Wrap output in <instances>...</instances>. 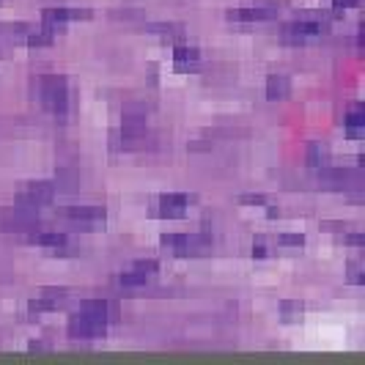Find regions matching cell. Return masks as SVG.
Returning a JSON list of instances; mask_svg holds the SVG:
<instances>
[{
    "label": "cell",
    "instance_id": "cell-19",
    "mask_svg": "<svg viewBox=\"0 0 365 365\" xmlns=\"http://www.w3.org/2000/svg\"><path fill=\"white\" fill-rule=\"evenodd\" d=\"M239 201H242V203H247V206H264V203H267V198H264V195H242Z\"/></svg>",
    "mask_w": 365,
    "mask_h": 365
},
{
    "label": "cell",
    "instance_id": "cell-5",
    "mask_svg": "<svg viewBox=\"0 0 365 365\" xmlns=\"http://www.w3.org/2000/svg\"><path fill=\"white\" fill-rule=\"evenodd\" d=\"M88 17H91L88 8H47L42 20H45L47 28L61 31L66 22H72V20H88Z\"/></svg>",
    "mask_w": 365,
    "mask_h": 365
},
{
    "label": "cell",
    "instance_id": "cell-3",
    "mask_svg": "<svg viewBox=\"0 0 365 365\" xmlns=\"http://www.w3.org/2000/svg\"><path fill=\"white\" fill-rule=\"evenodd\" d=\"M55 198V184L52 182H33L28 187L20 189L17 195V203L20 206H28V209H42L47 203H52Z\"/></svg>",
    "mask_w": 365,
    "mask_h": 365
},
{
    "label": "cell",
    "instance_id": "cell-6",
    "mask_svg": "<svg viewBox=\"0 0 365 365\" xmlns=\"http://www.w3.org/2000/svg\"><path fill=\"white\" fill-rule=\"evenodd\" d=\"M154 274H157V264H154V261H137L130 272H121L118 280H121V286L135 288V286H146Z\"/></svg>",
    "mask_w": 365,
    "mask_h": 365
},
{
    "label": "cell",
    "instance_id": "cell-14",
    "mask_svg": "<svg viewBox=\"0 0 365 365\" xmlns=\"http://www.w3.org/2000/svg\"><path fill=\"white\" fill-rule=\"evenodd\" d=\"M288 93H291V80H288V77L272 75V77L267 80V96H270V99H286Z\"/></svg>",
    "mask_w": 365,
    "mask_h": 365
},
{
    "label": "cell",
    "instance_id": "cell-22",
    "mask_svg": "<svg viewBox=\"0 0 365 365\" xmlns=\"http://www.w3.org/2000/svg\"><path fill=\"white\" fill-rule=\"evenodd\" d=\"M352 283H363V274H360V270H352Z\"/></svg>",
    "mask_w": 365,
    "mask_h": 365
},
{
    "label": "cell",
    "instance_id": "cell-4",
    "mask_svg": "<svg viewBox=\"0 0 365 365\" xmlns=\"http://www.w3.org/2000/svg\"><path fill=\"white\" fill-rule=\"evenodd\" d=\"M66 220H72L80 228H99L107 220V212L102 206H72L66 209Z\"/></svg>",
    "mask_w": 365,
    "mask_h": 365
},
{
    "label": "cell",
    "instance_id": "cell-21",
    "mask_svg": "<svg viewBox=\"0 0 365 365\" xmlns=\"http://www.w3.org/2000/svg\"><path fill=\"white\" fill-rule=\"evenodd\" d=\"M253 258H258V261L267 258V247L264 244H253Z\"/></svg>",
    "mask_w": 365,
    "mask_h": 365
},
{
    "label": "cell",
    "instance_id": "cell-9",
    "mask_svg": "<svg viewBox=\"0 0 365 365\" xmlns=\"http://www.w3.org/2000/svg\"><path fill=\"white\" fill-rule=\"evenodd\" d=\"M187 206H189V198H187V195H179V192H171V195H162V198H160V215H162V217H171V220L184 217Z\"/></svg>",
    "mask_w": 365,
    "mask_h": 365
},
{
    "label": "cell",
    "instance_id": "cell-20",
    "mask_svg": "<svg viewBox=\"0 0 365 365\" xmlns=\"http://www.w3.org/2000/svg\"><path fill=\"white\" fill-rule=\"evenodd\" d=\"M360 0H332V8H357Z\"/></svg>",
    "mask_w": 365,
    "mask_h": 365
},
{
    "label": "cell",
    "instance_id": "cell-7",
    "mask_svg": "<svg viewBox=\"0 0 365 365\" xmlns=\"http://www.w3.org/2000/svg\"><path fill=\"white\" fill-rule=\"evenodd\" d=\"M63 302H66V291H63V288H45V291L31 302V311H36V313L58 311Z\"/></svg>",
    "mask_w": 365,
    "mask_h": 365
},
{
    "label": "cell",
    "instance_id": "cell-12",
    "mask_svg": "<svg viewBox=\"0 0 365 365\" xmlns=\"http://www.w3.org/2000/svg\"><path fill=\"white\" fill-rule=\"evenodd\" d=\"M33 242H36L39 247H49V250H55V253H63L66 244H69L66 233H55V231H42V233H36Z\"/></svg>",
    "mask_w": 365,
    "mask_h": 365
},
{
    "label": "cell",
    "instance_id": "cell-18",
    "mask_svg": "<svg viewBox=\"0 0 365 365\" xmlns=\"http://www.w3.org/2000/svg\"><path fill=\"white\" fill-rule=\"evenodd\" d=\"M154 33H162V36H171V33H182L179 25H151Z\"/></svg>",
    "mask_w": 365,
    "mask_h": 365
},
{
    "label": "cell",
    "instance_id": "cell-16",
    "mask_svg": "<svg viewBox=\"0 0 365 365\" xmlns=\"http://www.w3.org/2000/svg\"><path fill=\"white\" fill-rule=\"evenodd\" d=\"M305 244V236L302 233H283L277 239V247H302Z\"/></svg>",
    "mask_w": 365,
    "mask_h": 365
},
{
    "label": "cell",
    "instance_id": "cell-10",
    "mask_svg": "<svg viewBox=\"0 0 365 365\" xmlns=\"http://www.w3.org/2000/svg\"><path fill=\"white\" fill-rule=\"evenodd\" d=\"M274 11L270 8H236V11H228V20L233 22H267L272 20Z\"/></svg>",
    "mask_w": 365,
    "mask_h": 365
},
{
    "label": "cell",
    "instance_id": "cell-2",
    "mask_svg": "<svg viewBox=\"0 0 365 365\" xmlns=\"http://www.w3.org/2000/svg\"><path fill=\"white\" fill-rule=\"evenodd\" d=\"M39 96H42V104L52 116H63L69 110V83L66 77H58V75H47L39 80Z\"/></svg>",
    "mask_w": 365,
    "mask_h": 365
},
{
    "label": "cell",
    "instance_id": "cell-15",
    "mask_svg": "<svg viewBox=\"0 0 365 365\" xmlns=\"http://www.w3.org/2000/svg\"><path fill=\"white\" fill-rule=\"evenodd\" d=\"M365 132V113L357 107L346 116V135L349 137H360Z\"/></svg>",
    "mask_w": 365,
    "mask_h": 365
},
{
    "label": "cell",
    "instance_id": "cell-17",
    "mask_svg": "<svg viewBox=\"0 0 365 365\" xmlns=\"http://www.w3.org/2000/svg\"><path fill=\"white\" fill-rule=\"evenodd\" d=\"M280 313H283V319L286 321H297L302 316V305H294V302H286L283 308H280Z\"/></svg>",
    "mask_w": 365,
    "mask_h": 365
},
{
    "label": "cell",
    "instance_id": "cell-13",
    "mask_svg": "<svg viewBox=\"0 0 365 365\" xmlns=\"http://www.w3.org/2000/svg\"><path fill=\"white\" fill-rule=\"evenodd\" d=\"M173 58H176V66H179L182 72H189V69L198 66L201 52H198L195 47H176V49H173Z\"/></svg>",
    "mask_w": 365,
    "mask_h": 365
},
{
    "label": "cell",
    "instance_id": "cell-11",
    "mask_svg": "<svg viewBox=\"0 0 365 365\" xmlns=\"http://www.w3.org/2000/svg\"><path fill=\"white\" fill-rule=\"evenodd\" d=\"M308 165L313 171H327L329 168V146L327 143H311L308 146Z\"/></svg>",
    "mask_w": 365,
    "mask_h": 365
},
{
    "label": "cell",
    "instance_id": "cell-8",
    "mask_svg": "<svg viewBox=\"0 0 365 365\" xmlns=\"http://www.w3.org/2000/svg\"><path fill=\"white\" fill-rule=\"evenodd\" d=\"M321 33H324V22H319V20H297L291 25H286L288 39H313Z\"/></svg>",
    "mask_w": 365,
    "mask_h": 365
},
{
    "label": "cell",
    "instance_id": "cell-1",
    "mask_svg": "<svg viewBox=\"0 0 365 365\" xmlns=\"http://www.w3.org/2000/svg\"><path fill=\"white\" fill-rule=\"evenodd\" d=\"M104 329H107V305L102 300L86 302L69 321V338H75V341L102 338Z\"/></svg>",
    "mask_w": 365,
    "mask_h": 365
}]
</instances>
